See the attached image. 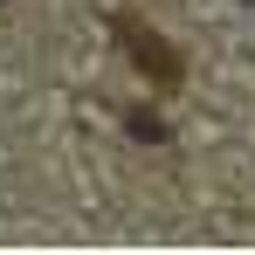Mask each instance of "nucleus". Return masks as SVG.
Here are the masks:
<instances>
[{
  "mask_svg": "<svg viewBox=\"0 0 255 255\" xmlns=\"http://www.w3.org/2000/svg\"><path fill=\"white\" fill-rule=\"evenodd\" d=\"M125 48L138 55V69L152 76V83H179V55H172L152 28H138V21H125Z\"/></svg>",
  "mask_w": 255,
  "mask_h": 255,
  "instance_id": "obj_1",
  "label": "nucleus"
}]
</instances>
